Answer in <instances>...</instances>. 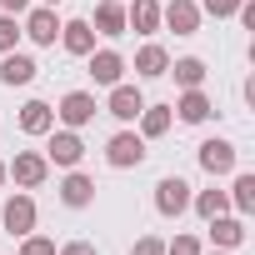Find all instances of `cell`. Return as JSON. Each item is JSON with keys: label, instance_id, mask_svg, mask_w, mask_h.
<instances>
[{"label": "cell", "instance_id": "obj_18", "mask_svg": "<svg viewBox=\"0 0 255 255\" xmlns=\"http://www.w3.org/2000/svg\"><path fill=\"white\" fill-rule=\"evenodd\" d=\"M60 45H65V55H90L95 50L90 20H60Z\"/></svg>", "mask_w": 255, "mask_h": 255}, {"label": "cell", "instance_id": "obj_11", "mask_svg": "<svg viewBox=\"0 0 255 255\" xmlns=\"http://www.w3.org/2000/svg\"><path fill=\"white\" fill-rule=\"evenodd\" d=\"M105 110H110L115 120H125V125H130V120L145 110V95H140L135 85H125V80H120V85H110V100H105Z\"/></svg>", "mask_w": 255, "mask_h": 255}, {"label": "cell", "instance_id": "obj_24", "mask_svg": "<svg viewBox=\"0 0 255 255\" xmlns=\"http://www.w3.org/2000/svg\"><path fill=\"white\" fill-rule=\"evenodd\" d=\"M190 205H195L200 220H215V215L230 210V195H225V190H200V195H190Z\"/></svg>", "mask_w": 255, "mask_h": 255}, {"label": "cell", "instance_id": "obj_1", "mask_svg": "<svg viewBox=\"0 0 255 255\" xmlns=\"http://www.w3.org/2000/svg\"><path fill=\"white\" fill-rule=\"evenodd\" d=\"M50 175V160L40 150H15V160H5V180H15L20 190H40Z\"/></svg>", "mask_w": 255, "mask_h": 255}, {"label": "cell", "instance_id": "obj_28", "mask_svg": "<svg viewBox=\"0 0 255 255\" xmlns=\"http://www.w3.org/2000/svg\"><path fill=\"white\" fill-rule=\"evenodd\" d=\"M20 240H25V245H20V255H55V240H45V235H35V230H30V235H20Z\"/></svg>", "mask_w": 255, "mask_h": 255}, {"label": "cell", "instance_id": "obj_23", "mask_svg": "<svg viewBox=\"0 0 255 255\" xmlns=\"http://www.w3.org/2000/svg\"><path fill=\"white\" fill-rule=\"evenodd\" d=\"M225 195H230V210H235V215H250V210H255V175H250V170H240V175H235V185H230Z\"/></svg>", "mask_w": 255, "mask_h": 255}, {"label": "cell", "instance_id": "obj_21", "mask_svg": "<svg viewBox=\"0 0 255 255\" xmlns=\"http://www.w3.org/2000/svg\"><path fill=\"white\" fill-rule=\"evenodd\" d=\"M135 120H140V140H160L170 125H175V110L170 105H145Z\"/></svg>", "mask_w": 255, "mask_h": 255}, {"label": "cell", "instance_id": "obj_4", "mask_svg": "<svg viewBox=\"0 0 255 255\" xmlns=\"http://www.w3.org/2000/svg\"><path fill=\"white\" fill-rule=\"evenodd\" d=\"M95 110H100V105H95V95H90V90H70V95L55 105V120L65 125V130H80V125H90V120H95Z\"/></svg>", "mask_w": 255, "mask_h": 255}, {"label": "cell", "instance_id": "obj_6", "mask_svg": "<svg viewBox=\"0 0 255 255\" xmlns=\"http://www.w3.org/2000/svg\"><path fill=\"white\" fill-rule=\"evenodd\" d=\"M155 210H160L165 220L185 215V210H190V185H185L180 175H165V180H155Z\"/></svg>", "mask_w": 255, "mask_h": 255}, {"label": "cell", "instance_id": "obj_10", "mask_svg": "<svg viewBox=\"0 0 255 255\" xmlns=\"http://www.w3.org/2000/svg\"><path fill=\"white\" fill-rule=\"evenodd\" d=\"M210 225V245L215 250H235V245H245V215H215V220H205Z\"/></svg>", "mask_w": 255, "mask_h": 255}, {"label": "cell", "instance_id": "obj_19", "mask_svg": "<svg viewBox=\"0 0 255 255\" xmlns=\"http://www.w3.org/2000/svg\"><path fill=\"white\" fill-rule=\"evenodd\" d=\"M165 70H170V50H165V45L150 40V45L135 50V75H140V80H160Z\"/></svg>", "mask_w": 255, "mask_h": 255}, {"label": "cell", "instance_id": "obj_15", "mask_svg": "<svg viewBox=\"0 0 255 255\" xmlns=\"http://www.w3.org/2000/svg\"><path fill=\"white\" fill-rule=\"evenodd\" d=\"M60 200H65L70 210H85V205L95 200V180H90L85 170H65V180H60Z\"/></svg>", "mask_w": 255, "mask_h": 255}, {"label": "cell", "instance_id": "obj_13", "mask_svg": "<svg viewBox=\"0 0 255 255\" xmlns=\"http://www.w3.org/2000/svg\"><path fill=\"white\" fill-rule=\"evenodd\" d=\"M125 30L155 35L160 30V0H130V5H125Z\"/></svg>", "mask_w": 255, "mask_h": 255}, {"label": "cell", "instance_id": "obj_32", "mask_svg": "<svg viewBox=\"0 0 255 255\" xmlns=\"http://www.w3.org/2000/svg\"><path fill=\"white\" fill-rule=\"evenodd\" d=\"M200 255H230V250H200Z\"/></svg>", "mask_w": 255, "mask_h": 255}, {"label": "cell", "instance_id": "obj_33", "mask_svg": "<svg viewBox=\"0 0 255 255\" xmlns=\"http://www.w3.org/2000/svg\"><path fill=\"white\" fill-rule=\"evenodd\" d=\"M0 185H5V160H0Z\"/></svg>", "mask_w": 255, "mask_h": 255}, {"label": "cell", "instance_id": "obj_5", "mask_svg": "<svg viewBox=\"0 0 255 255\" xmlns=\"http://www.w3.org/2000/svg\"><path fill=\"white\" fill-rule=\"evenodd\" d=\"M20 35H30L35 45H55V40H60V15H55V5H30Z\"/></svg>", "mask_w": 255, "mask_h": 255}, {"label": "cell", "instance_id": "obj_17", "mask_svg": "<svg viewBox=\"0 0 255 255\" xmlns=\"http://www.w3.org/2000/svg\"><path fill=\"white\" fill-rule=\"evenodd\" d=\"M90 30L95 35H125V5H120V0H100V5H95V15H90Z\"/></svg>", "mask_w": 255, "mask_h": 255}, {"label": "cell", "instance_id": "obj_26", "mask_svg": "<svg viewBox=\"0 0 255 255\" xmlns=\"http://www.w3.org/2000/svg\"><path fill=\"white\" fill-rule=\"evenodd\" d=\"M205 245H200V235H175V240H165V255H200Z\"/></svg>", "mask_w": 255, "mask_h": 255}, {"label": "cell", "instance_id": "obj_16", "mask_svg": "<svg viewBox=\"0 0 255 255\" xmlns=\"http://www.w3.org/2000/svg\"><path fill=\"white\" fill-rule=\"evenodd\" d=\"M20 130H25V135H50V130H55V105L25 100V105H20Z\"/></svg>", "mask_w": 255, "mask_h": 255}, {"label": "cell", "instance_id": "obj_27", "mask_svg": "<svg viewBox=\"0 0 255 255\" xmlns=\"http://www.w3.org/2000/svg\"><path fill=\"white\" fill-rule=\"evenodd\" d=\"M240 10V0H200V15H215V20H230Z\"/></svg>", "mask_w": 255, "mask_h": 255}, {"label": "cell", "instance_id": "obj_20", "mask_svg": "<svg viewBox=\"0 0 255 255\" xmlns=\"http://www.w3.org/2000/svg\"><path fill=\"white\" fill-rule=\"evenodd\" d=\"M170 110H175L185 125H205V120L215 115V105H210V95H205V90H185V95H180Z\"/></svg>", "mask_w": 255, "mask_h": 255}, {"label": "cell", "instance_id": "obj_25", "mask_svg": "<svg viewBox=\"0 0 255 255\" xmlns=\"http://www.w3.org/2000/svg\"><path fill=\"white\" fill-rule=\"evenodd\" d=\"M20 45V15H0V55Z\"/></svg>", "mask_w": 255, "mask_h": 255}, {"label": "cell", "instance_id": "obj_31", "mask_svg": "<svg viewBox=\"0 0 255 255\" xmlns=\"http://www.w3.org/2000/svg\"><path fill=\"white\" fill-rule=\"evenodd\" d=\"M30 0H0V15H25Z\"/></svg>", "mask_w": 255, "mask_h": 255}, {"label": "cell", "instance_id": "obj_3", "mask_svg": "<svg viewBox=\"0 0 255 255\" xmlns=\"http://www.w3.org/2000/svg\"><path fill=\"white\" fill-rule=\"evenodd\" d=\"M50 165H60V170H75L80 165V155H85V140H80V130H50V145L40 150Z\"/></svg>", "mask_w": 255, "mask_h": 255}, {"label": "cell", "instance_id": "obj_12", "mask_svg": "<svg viewBox=\"0 0 255 255\" xmlns=\"http://www.w3.org/2000/svg\"><path fill=\"white\" fill-rule=\"evenodd\" d=\"M35 70H40V65H35L25 50H5V55H0V85H10V90H15V85H30Z\"/></svg>", "mask_w": 255, "mask_h": 255}, {"label": "cell", "instance_id": "obj_29", "mask_svg": "<svg viewBox=\"0 0 255 255\" xmlns=\"http://www.w3.org/2000/svg\"><path fill=\"white\" fill-rule=\"evenodd\" d=\"M130 255H165V240H160V235H140V240L130 245Z\"/></svg>", "mask_w": 255, "mask_h": 255}, {"label": "cell", "instance_id": "obj_30", "mask_svg": "<svg viewBox=\"0 0 255 255\" xmlns=\"http://www.w3.org/2000/svg\"><path fill=\"white\" fill-rule=\"evenodd\" d=\"M55 255H100V250H95L90 240H65V245H60Z\"/></svg>", "mask_w": 255, "mask_h": 255}, {"label": "cell", "instance_id": "obj_7", "mask_svg": "<svg viewBox=\"0 0 255 255\" xmlns=\"http://www.w3.org/2000/svg\"><path fill=\"white\" fill-rule=\"evenodd\" d=\"M0 225H5L10 235H30V230H35V200H30L25 190H15V195L5 200V210H0Z\"/></svg>", "mask_w": 255, "mask_h": 255}, {"label": "cell", "instance_id": "obj_34", "mask_svg": "<svg viewBox=\"0 0 255 255\" xmlns=\"http://www.w3.org/2000/svg\"><path fill=\"white\" fill-rule=\"evenodd\" d=\"M40 5H60V0H40Z\"/></svg>", "mask_w": 255, "mask_h": 255}, {"label": "cell", "instance_id": "obj_14", "mask_svg": "<svg viewBox=\"0 0 255 255\" xmlns=\"http://www.w3.org/2000/svg\"><path fill=\"white\" fill-rule=\"evenodd\" d=\"M195 155H200V170L205 175H230L235 170V145L230 140H205Z\"/></svg>", "mask_w": 255, "mask_h": 255}, {"label": "cell", "instance_id": "obj_9", "mask_svg": "<svg viewBox=\"0 0 255 255\" xmlns=\"http://www.w3.org/2000/svg\"><path fill=\"white\" fill-rule=\"evenodd\" d=\"M85 60H90V80H95V85H105V90L120 85V75H125V55H120V50L105 45V50H90Z\"/></svg>", "mask_w": 255, "mask_h": 255}, {"label": "cell", "instance_id": "obj_2", "mask_svg": "<svg viewBox=\"0 0 255 255\" xmlns=\"http://www.w3.org/2000/svg\"><path fill=\"white\" fill-rule=\"evenodd\" d=\"M105 160H110L115 170H135V165H145V140H140L135 130H115V135L105 140Z\"/></svg>", "mask_w": 255, "mask_h": 255}, {"label": "cell", "instance_id": "obj_22", "mask_svg": "<svg viewBox=\"0 0 255 255\" xmlns=\"http://www.w3.org/2000/svg\"><path fill=\"white\" fill-rule=\"evenodd\" d=\"M165 75H175L180 90H200V85H205V60H200V55H180V60H170Z\"/></svg>", "mask_w": 255, "mask_h": 255}, {"label": "cell", "instance_id": "obj_8", "mask_svg": "<svg viewBox=\"0 0 255 255\" xmlns=\"http://www.w3.org/2000/svg\"><path fill=\"white\" fill-rule=\"evenodd\" d=\"M160 25L175 30V35H195L200 30V5L195 0H170V5H160Z\"/></svg>", "mask_w": 255, "mask_h": 255}]
</instances>
